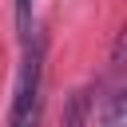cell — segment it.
Here are the masks:
<instances>
[{
    "mask_svg": "<svg viewBox=\"0 0 127 127\" xmlns=\"http://www.w3.org/2000/svg\"><path fill=\"white\" fill-rule=\"evenodd\" d=\"M40 111H44V40H28V56L16 79V95H12V111H8V127H40Z\"/></svg>",
    "mask_w": 127,
    "mask_h": 127,
    "instance_id": "cell-1",
    "label": "cell"
},
{
    "mask_svg": "<svg viewBox=\"0 0 127 127\" xmlns=\"http://www.w3.org/2000/svg\"><path fill=\"white\" fill-rule=\"evenodd\" d=\"M87 103H91V91H87V87L71 91V99H67V107H64V123H60V127H87Z\"/></svg>",
    "mask_w": 127,
    "mask_h": 127,
    "instance_id": "cell-2",
    "label": "cell"
},
{
    "mask_svg": "<svg viewBox=\"0 0 127 127\" xmlns=\"http://www.w3.org/2000/svg\"><path fill=\"white\" fill-rule=\"evenodd\" d=\"M103 127H127V91L115 87L103 103Z\"/></svg>",
    "mask_w": 127,
    "mask_h": 127,
    "instance_id": "cell-3",
    "label": "cell"
},
{
    "mask_svg": "<svg viewBox=\"0 0 127 127\" xmlns=\"http://www.w3.org/2000/svg\"><path fill=\"white\" fill-rule=\"evenodd\" d=\"M28 8H32V0H16V16H20V28L28 32Z\"/></svg>",
    "mask_w": 127,
    "mask_h": 127,
    "instance_id": "cell-4",
    "label": "cell"
}]
</instances>
